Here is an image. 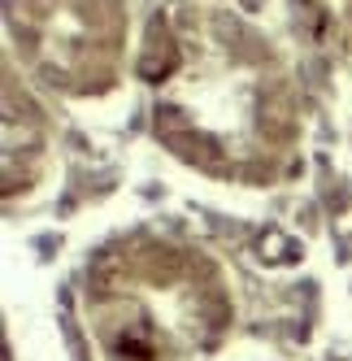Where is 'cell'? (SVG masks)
<instances>
[{"label": "cell", "instance_id": "cell-5", "mask_svg": "<svg viewBox=\"0 0 352 361\" xmlns=\"http://www.w3.org/2000/svg\"><path fill=\"white\" fill-rule=\"evenodd\" d=\"M291 13L309 44L352 57V0H291Z\"/></svg>", "mask_w": 352, "mask_h": 361}, {"label": "cell", "instance_id": "cell-2", "mask_svg": "<svg viewBox=\"0 0 352 361\" xmlns=\"http://www.w3.org/2000/svg\"><path fill=\"white\" fill-rule=\"evenodd\" d=\"M83 322L100 361H209L235 305L209 252L139 231L87 266Z\"/></svg>", "mask_w": 352, "mask_h": 361}, {"label": "cell", "instance_id": "cell-3", "mask_svg": "<svg viewBox=\"0 0 352 361\" xmlns=\"http://www.w3.org/2000/svg\"><path fill=\"white\" fill-rule=\"evenodd\" d=\"M9 39L22 70L61 96L87 100L118 87L127 66V0H9Z\"/></svg>", "mask_w": 352, "mask_h": 361}, {"label": "cell", "instance_id": "cell-4", "mask_svg": "<svg viewBox=\"0 0 352 361\" xmlns=\"http://www.w3.org/2000/svg\"><path fill=\"white\" fill-rule=\"evenodd\" d=\"M48 161V122L39 105L18 87V79H5V196L35 188Z\"/></svg>", "mask_w": 352, "mask_h": 361}, {"label": "cell", "instance_id": "cell-1", "mask_svg": "<svg viewBox=\"0 0 352 361\" xmlns=\"http://www.w3.org/2000/svg\"><path fill=\"white\" fill-rule=\"evenodd\" d=\"M139 79L157 144L218 183L265 188L291 170L305 114L287 61L226 9L170 5L148 22Z\"/></svg>", "mask_w": 352, "mask_h": 361}]
</instances>
